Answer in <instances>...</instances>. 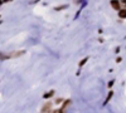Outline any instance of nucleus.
<instances>
[{
  "instance_id": "f257e3e1",
  "label": "nucleus",
  "mask_w": 126,
  "mask_h": 113,
  "mask_svg": "<svg viewBox=\"0 0 126 113\" xmlns=\"http://www.w3.org/2000/svg\"><path fill=\"white\" fill-rule=\"evenodd\" d=\"M111 6H112L115 10H120V9H121L120 0H111Z\"/></svg>"
},
{
  "instance_id": "f03ea898",
  "label": "nucleus",
  "mask_w": 126,
  "mask_h": 113,
  "mask_svg": "<svg viewBox=\"0 0 126 113\" xmlns=\"http://www.w3.org/2000/svg\"><path fill=\"white\" fill-rule=\"evenodd\" d=\"M119 16L120 18H126V9H124V10H120V13H119Z\"/></svg>"
},
{
  "instance_id": "7ed1b4c3",
  "label": "nucleus",
  "mask_w": 126,
  "mask_h": 113,
  "mask_svg": "<svg viewBox=\"0 0 126 113\" xmlns=\"http://www.w3.org/2000/svg\"><path fill=\"white\" fill-rule=\"evenodd\" d=\"M48 111H50V103H48L47 106L43 107V112H48Z\"/></svg>"
},
{
  "instance_id": "20e7f679",
  "label": "nucleus",
  "mask_w": 126,
  "mask_h": 113,
  "mask_svg": "<svg viewBox=\"0 0 126 113\" xmlns=\"http://www.w3.org/2000/svg\"><path fill=\"white\" fill-rule=\"evenodd\" d=\"M53 94H54V92H53V90H50L49 93L44 94V98H49V97H52V96H53Z\"/></svg>"
},
{
  "instance_id": "39448f33",
  "label": "nucleus",
  "mask_w": 126,
  "mask_h": 113,
  "mask_svg": "<svg viewBox=\"0 0 126 113\" xmlns=\"http://www.w3.org/2000/svg\"><path fill=\"white\" fill-rule=\"evenodd\" d=\"M111 97H112V92H110V94H109V97L106 98V103H107V102H109V100L111 99Z\"/></svg>"
},
{
  "instance_id": "423d86ee",
  "label": "nucleus",
  "mask_w": 126,
  "mask_h": 113,
  "mask_svg": "<svg viewBox=\"0 0 126 113\" xmlns=\"http://www.w3.org/2000/svg\"><path fill=\"white\" fill-rule=\"evenodd\" d=\"M122 1H124V3H126V0H122Z\"/></svg>"
},
{
  "instance_id": "0eeeda50",
  "label": "nucleus",
  "mask_w": 126,
  "mask_h": 113,
  "mask_svg": "<svg viewBox=\"0 0 126 113\" xmlns=\"http://www.w3.org/2000/svg\"><path fill=\"white\" fill-rule=\"evenodd\" d=\"M125 9H126V3H125Z\"/></svg>"
}]
</instances>
